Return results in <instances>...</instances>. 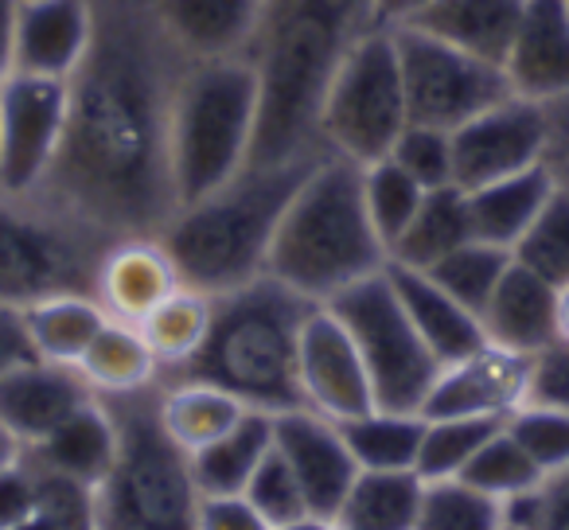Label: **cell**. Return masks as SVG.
<instances>
[{"label":"cell","instance_id":"4fadbf2b","mask_svg":"<svg viewBox=\"0 0 569 530\" xmlns=\"http://www.w3.org/2000/svg\"><path fill=\"white\" fill-rule=\"evenodd\" d=\"M297 382H301V402L336 426L375 410L371 374L359 359L356 340L328 304H317L301 328Z\"/></svg>","mask_w":569,"mask_h":530},{"label":"cell","instance_id":"681fc988","mask_svg":"<svg viewBox=\"0 0 569 530\" xmlns=\"http://www.w3.org/2000/svg\"><path fill=\"white\" fill-rule=\"evenodd\" d=\"M17 9L20 0H0V87L17 74Z\"/></svg>","mask_w":569,"mask_h":530},{"label":"cell","instance_id":"bcb514c9","mask_svg":"<svg viewBox=\"0 0 569 530\" xmlns=\"http://www.w3.org/2000/svg\"><path fill=\"white\" fill-rule=\"evenodd\" d=\"M196 530H273L246 496H199Z\"/></svg>","mask_w":569,"mask_h":530},{"label":"cell","instance_id":"7c38bea8","mask_svg":"<svg viewBox=\"0 0 569 530\" xmlns=\"http://www.w3.org/2000/svg\"><path fill=\"white\" fill-rule=\"evenodd\" d=\"M546 106L530 98H503L491 110L476 113L460 129H452V168L457 188L472 191L496 183L503 176H519L546 160Z\"/></svg>","mask_w":569,"mask_h":530},{"label":"cell","instance_id":"52a82bcc","mask_svg":"<svg viewBox=\"0 0 569 530\" xmlns=\"http://www.w3.org/2000/svg\"><path fill=\"white\" fill-rule=\"evenodd\" d=\"M113 246L43 196H12L0 188V304L24 312L48 297L90 293L98 266Z\"/></svg>","mask_w":569,"mask_h":530},{"label":"cell","instance_id":"f1b7e54d","mask_svg":"<svg viewBox=\"0 0 569 530\" xmlns=\"http://www.w3.org/2000/svg\"><path fill=\"white\" fill-rule=\"evenodd\" d=\"M20 317H24L32 356L48 359V363H67V367H79V359L87 356L94 336L102 332L106 320H110L102 304H98V297H90V293L48 297V301L24 309Z\"/></svg>","mask_w":569,"mask_h":530},{"label":"cell","instance_id":"83f0119b","mask_svg":"<svg viewBox=\"0 0 569 530\" xmlns=\"http://www.w3.org/2000/svg\"><path fill=\"white\" fill-rule=\"evenodd\" d=\"M472 238V219H468V191L449 183V188L426 191L418 214L410 227L390 246V266L406 270H433L445 253L465 246Z\"/></svg>","mask_w":569,"mask_h":530},{"label":"cell","instance_id":"484cf974","mask_svg":"<svg viewBox=\"0 0 569 530\" xmlns=\"http://www.w3.org/2000/svg\"><path fill=\"white\" fill-rule=\"evenodd\" d=\"M157 410H160V426L168 429V437L191 457V452L219 441L222 433H230L250 406H242L234 394L211 387V382L164 379V382H157Z\"/></svg>","mask_w":569,"mask_h":530},{"label":"cell","instance_id":"9a60e30c","mask_svg":"<svg viewBox=\"0 0 569 530\" xmlns=\"http://www.w3.org/2000/svg\"><path fill=\"white\" fill-rule=\"evenodd\" d=\"M530 356L483 343L472 356L441 367L421 413L426 418H496L507 421L527 402Z\"/></svg>","mask_w":569,"mask_h":530},{"label":"cell","instance_id":"f35d334b","mask_svg":"<svg viewBox=\"0 0 569 530\" xmlns=\"http://www.w3.org/2000/svg\"><path fill=\"white\" fill-rule=\"evenodd\" d=\"M511 258L527 270H535L538 278H546L550 286H566L569 281V191L553 188L550 203L538 211V219L530 222L527 234L515 242Z\"/></svg>","mask_w":569,"mask_h":530},{"label":"cell","instance_id":"74e56055","mask_svg":"<svg viewBox=\"0 0 569 530\" xmlns=\"http://www.w3.org/2000/svg\"><path fill=\"white\" fill-rule=\"evenodd\" d=\"M421 199H426V188H421L410 172H402L390 157L363 168V203H367V214H371L375 230H379V238L387 242V250L395 246V238L410 227Z\"/></svg>","mask_w":569,"mask_h":530},{"label":"cell","instance_id":"d6986e66","mask_svg":"<svg viewBox=\"0 0 569 530\" xmlns=\"http://www.w3.org/2000/svg\"><path fill=\"white\" fill-rule=\"evenodd\" d=\"M503 71L515 94L530 102L569 94V0H527Z\"/></svg>","mask_w":569,"mask_h":530},{"label":"cell","instance_id":"30bf717a","mask_svg":"<svg viewBox=\"0 0 569 530\" xmlns=\"http://www.w3.org/2000/svg\"><path fill=\"white\" fill-rule=\"evenodd\" d=\"M390 32H395L398 67H402L406 113L418 126H437L452 133L476 113L515 94L503 67L449 48L410 24L390 28Z\"/></svg>","mask_w":569,"mask_h":530},{"label":"cell","instance_id":"1f68e13d","mask_svg":"<svg viewBox=\"0 0 569 530\" xmlns=\"http://www.w3.org/2000/svg\"><path fill=\"white\" fill-rule=\"evenodd\" d=\"M348 449L359 468L367 472H413L418 468L421 433H426V413L402 410H367L351 421H340Z\"/></svg>","mask_w":569,"mask_h":530},{"label":"cell","instance_id":"816d5d0a","mask_svg":"<svg viewBox=\"0 0 569 530\" xmlns=\"http://www.w3.org/2000/svg\"><path fill=\"white\" fill-rule=\"evenodd\" d=\"M277 530H340V522L325 519V514H305V519L284 522V527H277Z\"/></svg>","mask_w":569,"mask_h":530},{"label":"cell","instance_id":"ab89813d","mask_svg":"<svg viewBox=\"0 0 569 530\" xmlns=\"http://www.w3.org/2000/svg\"><path fill=\"white\" fill-rule=\"evenodd\" d=\"M390 160H395L402 172H410L426 191L457 183V168H452V133H449V129L418 126V121H410V126L398 133L395 149H390Z\"/></svg>","mask_w":569,"mask_h":530},{"label":"cell","instance_id":"ac0fdd59","mask_svg":"<svg viewBox=\"0 0 569 530\" xmlns=\"http://www.w3.org/2000/svg\"><path fill=\"white\" fill-rule=\"evenodd\" d=\"M94 40V0H20L17 71L67 82Z\"/></svg>","mask_w":569,"mask_h":530},{"label":"cell","instance_id":"8fae6325","mask_svg":"<svg viewBox=\"0 0 569 530\" xmlns=\"http://www.w3.org/2000/svg\"><path fill=\"white\" fill-rule=\"evenodd\" d=\"M67 129V82L12 74L0 87V188L32 196L56 164Z\"/></svg>","mask_w":569,"mask_h":530},{"label":"cell","instance_id":"6da1fadb","mask_svg":"<svg viewBox=\"0 0 569 530\" xmlns=\"http://www.w3.org/2000/svg\"><path fill=\"white\" fill-rule=\"evenodd\" d=\"M188 67L152 0H94V40L67 79L63 144L36 196L113 242L160 238L180 211L168 121Z\"/></svg>","mask_w":569,"mask_h":530},{"label":"cell","instance_id":"603a6c76","mask_svg":"<svg viewBox=\"0 0 569 530\" xmlns=\"http://www.w3.org/2000/svg\"><path fill=\"white\" fill-rule=\"evenodd\" d=\"M522 12H527V0H433L410 20V28L503 67Z\"/></svg>","mask_w":569,"mask_h":530},{"label":"cell","instance_id":"c3c4849f","mask_svg":"<svg viewBox=\"0 0 569 530\" xmlns=\"http://www.w3.org/2000/svg\"><path fill=\"white\" fill-rule=\"evenodd\" d=\"M32 359V343L24 332V317L9 304H0V374L12 371L17 363Z\"/></svg>","mask_w":569,"mask_h":530},{"label":"cell","instance_id":"8992f818","mask_svg":"<svg viewBox=\"0 0 569 530\" xmlns=\"http://www.w3.org/2000/svg\"><path fill=\"white\" fill-rule=\"evenodd\" d=\"M102 402L118 426V460L98 488V530H196L191 457L160 426L157 387Z\"/></svg>","mask_w":569,"mask_h":530},{"label":"cell","instance_id":"f5cc1de1","mask_svg":"<svg viewBox=\"0 0 569 530\" xmlns=\"http://www.w3.org/2000/svg\"><path fill=\"white\" fill-rule=\"evenodd\" d=\"M558 340H569V281L558 289Z\"/></svg>","mask_w":569,"mask_h":530},{"label":"cell","instance_id":"db71d44e","mask_svg":"<svg viewBox=\"0 0 569 530\" xmlns=\"http://www.w3.org/2000/svg\"><path fill=\"white\" fill-rule=\"evenodd\" d=\"M20 457V444H17V437L9 433V429L0 426V468L4 464H12V460Z\"/></svg>","mask_w":569,"mask_h":530},{"label":"cell","instance_id":"d4e9b609","mask_svg":"<svg viewBox=\"0 0 569 530\" xmlns=\"http://www.w3.org/2000/svg\"><path fill=\"white\" fill-rule=\"evenodd\" d=\"M553 176L546 164H535L519 176H503L496 183L468 191V219H472V238L491 246L515 250L522 234L530 230V222L538 219L546 203L553 196Z\"/></svg>","mask_w":569,"mask_h":530},{"label":"cell","instance_id":"11a10c76","mask_svg":"<svg viewBox=\"0 0 569 530\" xmlns=\"http://www.w3.org/2000/svg\"><path fill=\"white\" fill-rule=\"evenodd\" d=\"M503 530H515V527H507V522H503Z\"/></svg>","mask_w":569,"mask_h":530},{"label":"cell","instance_id":"cb8c5ba5","mask_svg":"<svg viewBox=\"0 0 569 530\" xmlns=\"http://www.w3.org/2000/svg\"><path fill=\"white\" fill-rule=\"evenodd\" d=\"M20 452L43 472L67 476V480L87 483V488H102L113 460H118V426H113L110 406L94 398L79 413H71L56 433Z\"/></svg>","mask_w":569,"mask_h":530},{"label":"cell","instance_id":"5bb4252c","mask_svg":"<svg viewBox=\"0 0 569 530\" xmlns=\"http://www.w3.org/2000/svg\"><path fill=\"white\" fill-rule=\"evenodd\" d=\"M273 449L293 468L312 514L336 519L340 503L348 499L359 464L348 449V437L336 421L320 418L309 406L273 413Z\"/></svg>","mask_w":569,"mask_h":530},{"label":"cell","instance_id":"60d3db41","mask_svg":"<svg viewBox=\"0 0 569 530\" xmlns=\"http://www.w3.org/2000/svg\"><path fill=\"white\" fill-rule=\"evenodd\" d=\"M507 433L527 449L542 476L561 472L569 464V413L546 410V406H519L507 418Z\"/></svg>","mask_w":569,"mask_h":530},{"label":"cell","instance_id":"f907efd6","mask_svg":"<svg viewBox=\"0 0 569 530\" xmlns=\"http://www.w3.org/2000/svg\"><path fill=\"white\" fill-rule=\"evenodd\" d=\"M433 0H371V28H402Z\"/></svg>","mask_w":569,"mask_h":530},{"label":"cell","instance_id":"9c48e42d","mask_svg":"<svg viewBox=\"0 0 569 530\" xmlns=\"http://www.w3.org/2000/svg\"><path fill=\"white\" fill-rule=\"evenodd\" d=\"M328 309L340 317V324L356 340L359 359L371 374L375 406L379 410L421 413L437 374H441V363L426 348L410 312L398 301L390 273L382 270L375 278L359 281V286L343 289L340 297L328 301Z\"/></svg>","mask_w":569,"mask_h":530},{"label":"cell","instance_id":"836d02e7","mask_svg":"<svg viewBox=\"0 0 569 530\" xmlns=\"http://www.w3.org/2000/svg\"><path fill=\"white\" fill-rule=\"evenodd\" d=\"M507 266H511V250L480 242V238H468L465 246L445 253L433 270H421V273H429L452 301H460L465 309H472L476 317H480L483 304L496 293V286L503 281Z\"/></svg>","mask_w":569,"mask_h":530},{"label":"cell","instance_id":"ba28073f","mask_svg":"<svg viewBox=\"0 0 569 530\" xmlns=\"http://www.w3.org/2000/svg\"><path fill=\"white\" fill-rule=\"evenodd\" d=\"M410 126L398 48L390 28H367L351 40L320 106V141L332 157L367 168L387 160Z\"/></svg>","mask_w":569,"mask_h":530},{"label":"cell","instance_id":"3957f363","mask_svg":"<svg viewBox=\"0 0 569 530\" xmlns=\"http://www.w3.org/2000/svg\"><path fill=\"white\" fill-rule=\"evenodd\" d=\"M387 266L390 250L363 203V168L325 157L284 207L266 273L305 301L328 304Z\"/></svg>","mask_w":569,"mask_h":530},{"label":"cell","instance_id":"4316f807","mask_svg":"<svg viewBox=\"0 0 569 530\" xmlns=\"http://www.w3.org/2000/svg\"><path fill=\"white\" fill-rule=\"evenodd\" d=\"M269 449H273V413L246 410L230 433L191 452V476H196L199 496H242Z\"/></svg>","mask_w":569,"mask_h":530},{"label":"cell","instance_id":"7bdbcfd3","mask_svg":"<svg viewBox=\"0 0 569 530\" xmlns=\"http://www.w3.org/2000/svg\"><path fill=\"white\" fill-rule=\"evenodd\" d=\"M503 522L515 530H569V464L503 503Z\"/></svg>","mask_w":569,"mask_h":530},{"label":"cell","instance_id":"4dcf8cb0","mask_svg":"<svg viewBox=\"0 0 569 530\" xmlns=\"http://www.w3.org/2000/svg\"><path fill=\"white\" fill-rule=\"evenodd\" d=\"M418 472H367L359 468L348 499L336 511L340 530H413L421 507Z\"/></svg>","mask_w":569,"mask_h":530},{"label":"cell","instance_id":"8d00e7d4","mask_svg":"<svg viewBox=\"0 0 569 530\" xmlns=\"http://www.w3.org/2000/svg\"><path fill=\"white\" fill-rule=\"evenodd\" d=\"M457 480L472 483L476 491L507 503L511 496H522V491L538 488V483H542V472H538V464L527 457V449L507 433V421H503V426L480 444V452L468 460V468L457 476Z\"/></svg>","mask_w":569,"mask_h":530},{"label":"cell","instance_id":"f6af8a7d","mask_svg":"<svg viewBox=\"0 0 569 530\" xmlns=\"http://www.w3.org/2000/svg\"><path fill=\"white\" fill-rule=\"evenodd\" d=\"M40 499V476H36L32 460L20 452L12 464L0 468V530H12L36 511Z\"/></svg>","mask_w":569,"mask_h":530},{"label":"cell","instance_id":"d590c367","mask_svg":"<svg viewBox=\"0 0 569 530\" xmlns=\"http://www.w3.org/2000/svg\"><path fill=\"white\" fill-rule=\"evenodd\" d=\"M413 530H503V503L465 480H426Z\"/></svg>","mask_w":569,"mask_h":530},{"label":"cell","instance_id":"7a4b0ae2","mask_svg":"<svg viewBox=\"0 0 569 530\" xmlns=\"http://www.w3.org/2000/svg\"><path fill=\"white\" fill-rule=\"evenodd\" d=\"M320 160L246 164L222 188L183 203L160 230V242L176 261L183 286L222 297L266 278L269 246L281 227L284 207Z\"/></svg>","mask_w":569,"mask_h":530},{"label":"cell","instance_id":"44dd1931","mask_svg":"<svg viewBox=\"0 0 569 530\" xmlns=\"http://www.w3.org/2000/svg\"><path fill=\"white\" fill-rule=\"evenodd\" d=\"M480 324L488 343L519 351V356H535L546 343L558 340V286H550L511 258L503 281L483 304Z\"/></svg>","mask_w":569,"mask_h":530},{"label":"cell","instance_id":"b9f144b4","mask_svg":"<svg viewBox=\"0 0 569 530\" xmlns=\"http://www.w3.org/2000/svg\"><path fill=\"white\" fill-rule=\"evenodd\" d=\"M242 496L250 499L253 511H258L273 530L284 527V522L312 514L309 503H305V491H301V483H297L293 468L284 464V457L277 449H269V457L261 460L258 472L250 476Z\"/></svg>","mask_w":569,"mask_h":530},{"label":"cell","instance_id":"e575fe53","mask_svg":"<svg viewBox=\"0 0 569 530\" xmlns=\"http://www.w3.org/2000/svg\"><path fill=\"white\" fill-rule=\"evenodd\" d=\"M499 426L503 421L496 418H426L413 472L421 480H457Z\"/></svg>","mask_w":569,"mask_h":530},{"label":"cell","instance_id":"d6a6232c","mask_svg":"<svg viewBox=\"0 0 569 530\" xmlns=\"http://www.w3.org/2000/svg\"><path fill=\"white\" fill-rule=\"evenodd\" d=\"M211 304H214V297L199 293V289H191V286H180L172 297H164V301L137 324L160 363V379L180 371V367L203 348L207 328H211Z\"/></svg>","mask_w":569,"mask_h":530},{"label":"cell","instance_id":"ffe728a7","mask_svg":"<svg viewBox=\"0 0 569 530\" xmlns=\"http://www.w3.org/2000/svg\"><path fill=\"white\" fill-rule=\"evenodd\" d=\"M180 286L183 281L176 273V261L168 258L160 238H121L106 250L98 266L94 297L110 320L141 324Z\"/></svg>","mask_w":569,"mask_h":530},{"label":"cell","instance_id":"e0dca14e","mask_svg":"<svg viewBox=\"0 0 569 530\" xmlns=\"http://www.w3.org/2000/svg\"><path fill=\"white\" fill-rule=\"evenodd\" d=\"M94 398L79 367L32 356L0 374V426L17 437L20 449H32Z\"/></svg>","mask_w":569,"mask_h":530},{"label":"cell","instance_id":"277c9868","mask_svg":"<svg viewBox=\"0 0 569 530\" xmlns=\"http://www.w3.org/2000/svg\"><path fill=\"white\" fill-rule=\"evenodd\" d=\"M312 309L317 304L269 273L242 289H230L214 297L203 348L164 379L211 382L250 410H297L305 406L301 382H297V351H301V328Z\"/></svg>","mask_w":569,"mask_h":530},{"label":"cell","instance_id":"7402d4cb","mask_svg":"<svg viewBox=\"0 0 569 530\" xmlns=\"http://www.w3.org/2000/svg\"><path fill=\"white\" fill-rule=\"evenodd\" d=\"M387 273L402 309L410 312L413 328H418V336L426 340V348L433 351V359L441 367L457 363V359L472 356L476 348L488 343L480 317L460 301H452L429 273L406 270V266H387Z\"/></svg>","mask_w":569,"mask_h":530},{"label":"cell","instance_id":"7dc6e473","mask_svg":"<svg viewBox=\"0 0 569 530\" xmlns=\"http://www.w3.org/2000/svg\"><path fill=\"white\" fill-rule=\"evenodd\" d=\"M546 121H550V137H546V160L553 183L569 191V94L558 102H546Z\"/></svg>","mask_w":569,"mask_h":530},{"label":"cell","instance_id":"f546056e","mask_svg":"<svg viewBox=\"0 0 569 530\" xmlns=\"http://www.w3.org/2000/svg\"><path fill=\"white\" fill-rule=\"evenodd\" d=\"M79 371L98 398L137 394V390H149L160 382V363L144 343L141 328L121 324V320H106L87 356L79 359Z\"/></svg>","mask_w":569,"mask_h":530},{"label":"cell","instance_id":"ee69618b","mask_svg":"<svg viewBox=\"0 0 569 530\" xmlns=\"http://www.w3.org/2000/svg\"><path fill=\"white\" fill-rule=\"evenodd\" d=\"M522 406H546V410L569 413V340H553L530 356L527 402Z\"/></svg>","mask_w":569,"mask_h":530},{"label":"cell","instance_id":"5b68a950","mask_svg":"<svg viewBox=\"0 0 569 530\" xmlns=\"http://www.w3.org/2000/svg\"><path fill=\"white\" fill-rule=\"evenodd\" d=\"M258 133V67L253 59H211L183 71L168 121L176 199L207 196L250 164Z\"/></svg>","mask_w":569,"mask_h":530},{"label":"cell","instance_id":"2e32d148","mask_svg":"<svg viewBox=\"0 0 569 530\" xmlns=\"http://www.w3.org/2000/svg\"><path fill=\"white\" fill-rule=\"evenodd\" d=\"M273 0H152V12L191 63L253 59Z\"/></svg>","mask_w":569,"mask_h":530}]
</instances>
